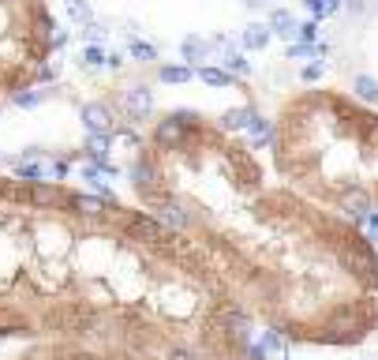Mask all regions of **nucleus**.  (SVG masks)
<instances>
[{
    "label": "nucleus",
    "mask_w": 378,
    "mask_h": 360,
    "mask_svg": "<svg viewBox=\"0 0 378 360\" xmlns=\"http://www.w3.org/2000/svg\"><path fill=\"white\" fill-rule=\"evenodd\" d=\"M199 79H203L206 86H214V91H221V86H240V75H232L229 68H217V64H203L199 68Z\"/></svg>",
    "instance_id": "7"
},
{
    "label": "nucleus",
    "mask_w": 378,
    "mask_h": 360,
    "mask_svg": "<svg viewBox=\"0 0 378 360\" xmlns=\"http://www.w3.org/2000/svg\"><path fill=\"white\" fill-rule=\"evenodd\" d=\"M79 117H83V124H86L90 135H112L116 132V120H120V113L112 109V101H86Z\"/></svg>",
    "instance_id": "5"
},
{
    "label": "nucleus",
    "mask_w": 378,
    "mask_h": 360,
    "mask_svg": "<svg viewBox=\"0 0 378 360\" xmlns=\"http://www.w3.org/2000/svg\"><path fill=\"white\" fill-rule=\"evenodd\" d=\"M127 177L139 206L184 233L221 270L232 297L300 341L296 300L329 319L352 297H378V248L341 214L270 180L255 147L217 117L168 109L131 150Z\"/></svg>",
    "instance_id": "1"
},
{
    "label": "nucleus",
    "mask_w": 378,
    "mask_h": 360,
    "mask_svg": "<svg viewBox=\"0 0 378 360\" xmlns=\"http://www.w3.org/2000/svg\"><path fill=\"white\" fill-rule=\"evenodd\" d=\"M255 341H259V346H262V353L273 357V360L285 353V334H281L277 326H266V331H259V338H255Z\"/></svg>",
    "instance_id": "9"
},
{
    "label": "nucleus",
    "mask_w": 378,
    "mask_h": 360,
    "mask_svg": "<svg viewBox=\"0 0 378 360\" xmlns=\"http://www.w3.org/2000/svg\"><path fill=\"white\" fill-rule=\"evenodd\" d=\"M300 4L311 12V19H326V15H333V12H337V8L329 4V0H300Z\"/></svg>",
    "instance_id": "16"
},
{
    "label": "nucleus",
    "mask_w": 378,
    "mask_h": 360,
    "mask_svg": "<svg viewBox=\"0 0 378 360\" xmlns=\"http://www.w3.org/2000/svg\"><path fill=\"white\" fill-rule=\"evenodd\" d=\"M270 162L277 180L360 226L378 211V109L341 86H303L277 106Z\"/></svg>",
    "instance_id": "2"
},
{
    "label": "nucleus",
    "mask_w": 378,
    "mask_h": 360,
    "mask_svg": "<svg viewBox=\"0 0 378 360\" xmlns=\"http://www.w3.org/2000/svg\"><path fill=\"white\" fill-rule=\"evenodd\" d=\"M273 30L266 27V23H251V27H244V34H240V45H244L247 53H262L270 45Z\"/></svg>",
    "instance_id": "6"
},
{
    "label": "nucleus",
    "mask_w": 378,
    "mask_h": 360,
    "mask_svg": "<svg viewBox=\"0 0 378 360\" xmlns=\"http://www.w3.org/2000/svg\"><path fill=\"white\" fill-rule=\"evenodd\" d=\"M83 64H90V68H98V64H109V53L101 49V45H86V49H83Z\"/></svg>",
    "instance_id": "19"
},
{
    "label": "nucleus",
    "mask_w": 378,
    "mask_h": 360,
    "mask_svg": "<svg viewBox=\"0 0 378 360\" xmlns=\"http://www.w3.org/2000/svg\"><path fill=\"white\" fill-rule=\"evenodd\" d=\"M180 57H184V64H203L210 57V42H203V38H184Z\"/></svg>",
    "instance_id": "10"
},
{
    "label": "nucleus",
    "mask_w": 378,
    "mask_h": 360,
    "mask_svg": "<svg viewBox=\"0 0 378 360\" xmlns=\"http://www.w3.org/2000/svg\"><path fill=\"white\" fill-rule=\"evenodd\" d=\"M221 64L232 71V75H247V71H251V60H247L244 53H229V57H225Z\"/></svg>",
    "instance_id": "15"
},
{
    "label": "nucleus",
    "mask_w": 378,
    "mask_h": 360,
    "mask_svg": "<svg viewBox=\"0 0 378 360\" xmlns=\"http://www.w3.org/2000/svg\"><path fill=\"white\" fill-rule=\"evenodd\" d=\"M112 109L120 113V120H131V124H142V120H154V91L147 86H127L112 98Z\"/></svg>",
    "instance_id": "4"
},
{
    "label": "nucleus",
    "mask_w": 378,
    "mask_h": 360,
    "mask_svg": "<svg viewBox=\"0 0 378 360\" xmlns=\"http://www.w3.org/2000/svg\"><path fill=\"white\" fill-rule=\"evenodd\" d=\"M356 94L364 101H378V79L371 75H356Z\"/></svg>",
    "instance_id": "14"
},
{
    "label": "nucleus",
    "mask_w": 378,
    "mask_h": 360,
    "mask_svg": "<svg viewBox=\"0 0 378 360\" xmlns=\"http://www.w3.org/2000/svg\"><path fill=\"white\" fill-rule=\"evenodd\" d=\"M191 64H162V83L168 86H180V83H191Z\"/></svg>",
    "instance_id": "12"
},
{
    "label": "nucleus",
    "mask_w": 378,
    "mask_h": 360,
    "mask_svg": "<svg viewBox=\"0 0 378 360\" xmlns=\"http://www.w3.org/2000/svg\"><path fill=\"white\" fill-rule=\"evenodd\" d=\"M251 117H255V109H251V106H236V109H225V113L217 117V124H221L225 132H232V135H236L240 128H247V124H251Z\"/></svg>",
    "instance_id": "8"
},
{
    "label": "nucleus",
    "mask_w": 378,
    "mask_h": 360,
    "mask_svg": "<svg viewBox=\"0 0 378 360\" xmlns=\"http://www.w3.org/2000/svg\"><path fill=\"white\" fill-rule=\"evenodd\" d=\"M68 15H71V19H75V23H90V4H86V0H68Z\"/></svg>",
    "instance_id": "18"
},
{
    "label": "nucleus",
    "mask_w": 378,
    "mask_h": 360,
    "mask_svg": "<svg viewBox=\"0 0 378 360\" xmlns=\"http://www.w3.org/2000/svg\"><path fill=\"white\" fill-rule=\"evenodd\" d=\"M56 19L49 0H0V106L49 75Z\"/></svg>",
    "instance_id": "3"
},
{
    "label": "nucleus",
    "mask_w": 378,
    "mask_h": 360,
    "mask_svg": "<svg viewBox=\"0 0 378 360\" xmlns=\"http://www.w3.org/2000/svg\"><path fill=\"white\" fill-rule=\"evenodd\" d=\"M127 57H131L135 64H150V60H158V49L150 42H139V38H131L127 42Z\"/></svg>",
    "instance_id": "13"
},
{
    "label": "nucleus",
    "mask_w": 378,
    "mask_h": 360,
    "mask_svg": "<svg viewBox=\"0 0 378 360\" xmlns=\"http://www.w3.org/2000/svg\"><path fill=\"white\" fill-rule=\"evenodd\" d=\"M266 27L273 30V34H281V38H292L296 34V19H292V12H285V8H273L270 19H266Z\"/></svg>",
    "instance_id": "11"
},
{
    "label": "nucleus",
    "mask_w": 378,
    "mask_h": 360,
    "mask_svg": "<svg viewBox=\"0 0 378 360\" xmlns=\"http://www.w3.org/2000/svg\"><path fill=\"white\" fill-rule=\"evenodd\" d=\"M318 75H323V68H318V64H311V68H303V71H300V79H303V83H315Z\"/></svg>",
    "instance_id": "20"
},
{
    "label": "nucleus",
    "mask_w": 378,
    "mask_h": 360,
    "mask_svg": "<svg viewBox=\"0 0 378 360\" xmlns=\"http://www.w3.org/2000/svg\"><path fill=\"white\" fill-rule=\"evenodd\" d=\"M0 109H4V106H0Z\"/></svg>",
    "instance_id": "21"
},
{
    "label": "nucleus",
    "mask_w": 378,
    "mask_h": 360,
    "mask_svg": "<svg viewBox=\"0 0 378 360\" xmlns=\"http://www.w3.org/2000/svg\"><path fill=\"white\" fill-rule=\"evenodd\" d=\"M318 19H307V23H296V34H300V42H307V45H315L318 42Z\"/></svg>",
    "instance_id": "17"
}]
</instances>
